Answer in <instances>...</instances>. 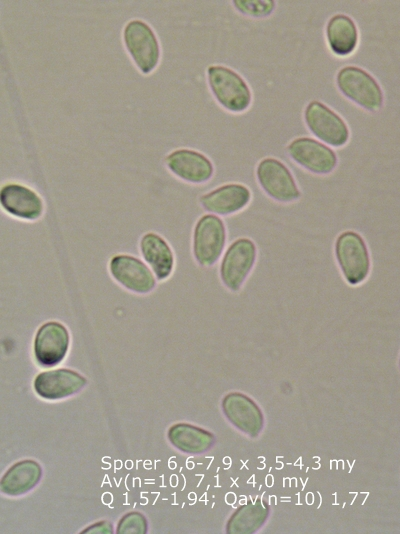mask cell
Returning a JSON list of instances; mask_svg holds the SVG:
<instances>
[{
  "label": "cell",
  "instance_id": "1",
  "mask_svg": "<svg viewBox=\"0 0 400 534\" xmlns=\"http://www.w3.org/2000/svg\"><path fill=\"white\" fill-rule=\"evenodd\" d=\"M209 88L217 102L231 112L245 111L251 104V91L246 81L234 70L223 65L207 68Z\"/></svg>",
  "mask_w": 400,
  "mask_h": 534
},
{
  "label": "cell",
  "instance_id": "2",
  "mask_svg": "<svg viewBox=\"0 0 400 534\" xmlns=\"http://www.w3.org/2000/svg\"><path fill=\"white\" fill-rule=\"evenodd\" d=\"M107 270L120 287L136 295L150 294L157 286L158 280L151 268L143 259L129 253L112 255Z\"/></svg>",
  "mask_w": 400,
  "mask_h": 534
},
{
  "label": "cell",
  "instance_id": "3",
  "mask_svg": "<svg viewBox=\"0 0 400 534\" xmlns=\"http://www.w3.org/2000/svg\"><path fill=\"white\" fill-rule=\"evenodd\" d=\"M124 46L136 67L143 73L152 72L158 65L161 51L154 30L140 19H132L123 28Z\"/></svg>",
  "mask_w": 400,
  "mask_h": 534
},
{
  "label": "cell",
  "instance_id": "4",
  "mask_svg": "<svg viewBox=\"0 0 400 534\" xmlns=\"http://www.w3.org/2000/svg\"><path fill=\"white\" fill-rule=\"evenodd\" d=\"M340 92L368 111H376L383 104V93L375 78L357 66H344L336 75Z\"/></svg>",
  "mask_w": 400,
  "mask_h": 534
},
{
  "label": "cell",
  "instance_id": "5",
  "mask_svg": "<svg viewBox=\"0 0 400 534\" xmlns=\"http://www.w3.org/2000/svg\"><path fill=\"white\" fill-rule=\"evenodd\" d=\"M226 243V228L221 218L204 214L195 223L192 233V254L202 267L213 266Z\"/></svg>",
  "mask_w": 400,
  "mask_h": 534
},
{
  "label": "cell",
  "instance_id": "6",
  "mask_svg": "<svg viewBox=\"0 0 400 534\" xmlns=\"http://www.w3.org/2000/svg\"><path fill=\"white\" fill-rule=\"evenodd\" d=\"M335 255L342 275L350 285H358L367 278L370 271L369 252L358 233H341L335 242Z\"/></svg>",
  "mask_w": 400,
  "mask_h": 534
},
{
  "label": "cell",
  "instance_id": "7",
  "mask_svg": "<svg viewBox=\"0 0 400 534\" xmlns=\"http://www.w3.org/2000/svg\"><path fill=\"white\" fill-rule=\"evenodd\" d=\"M256 246L251 239L239 238L225 251L220 263L219 275L230 291H238L251 272L256 260Z\"/></svg>",
  "mask_w": 400,
  "mask_h": 534
},
{
  "label": "cell",
  "instance_id": "8",
  "mask_svg": "<svg viewBox=\"0 0 400 534\" xmlns=\"http://www.w3.org/2000/svg\"><path fill=\"white\" fill-rule=\"evenodd\" d=\"M304 120L311 133L322 142L341 147L350 133L345 121L331 108L320 101H310L304 110Z\"/></svg>",
  "mask_w": 400,
  "mask_h": 534
},
{
  "label": "cell",
  "instance_id": "9",
  "mask_svg": "<svg viewBox=\"0 0 400 534\" xmlns=\"http://www.w3.org/2000/svg\"><path fill=\"white\" fill-rule=\"evenodd\" d=\"M257 180L263 191L279 202H291L301 195L288 168L278 159H262L256 168Z\"/></svg>",
  "mask_w": 400,
  "mask_h": 534
},
{
  "label": "cell",
  "instance_id": "10",
  "mask_svg": "<svg viewBox=\"0 0 400 534\" xmlns=\"http://www.w3.org/2000/svg\"><path fill=\"white\" fill-rule=\"evenodd\" d=\"M0 204L7 214L23 221H36L44 213V201L39 193L18 182L2 185Z\"/></svg>",
  "mask_w": 400,
  "mask_h": 534
},
{
  "label": "cell",
  "instance_id": "11",
  "mask_svg": "<svg viewBox=\"0 0 400 534\" xmlns=\"http://www.w3.org/2000/svg\"><path fill=\"white\" fill-rule=\"evenodd\" d=\"M69 344L70 335L64 324L59 321L45 322L34 337L35 359L41 366L57 365L66 357Z\"/></svg>",
  "mask_w": 400,
  "mask_h": 534
},
{
  "label": "cell",
  "instance_id": "12",
  "mask_svg": "<svg viewBox=\"0 0 400 534\" xmlns=\"http://www.w3.org/2000/svg\"><path fill=\"white\" fill-rule=\"evenodd\" d=\"M287 151L297 164L315 174H329L337 165L336 153L327 145L310 137L292 140Z\"/></svg>",
  "mask_w": 400,
  "mask_h": 534
},
{
  "label": "cell",
  "instance_id": "13",
  "mask_svg": "<svg viewBox=\"0 0 400 534\" xmlns=\"http://www.w3.org/2000/svg\"><path fill=\"white\" fill-rule=\"evenodd\" d=\"M164 163L173 175L192 184L205 183L214 173L211 160L193 149H176L166 155Z\"/></svg>",
  "mask_w": 400,
  "mask_h": 534
},
{
  "label": "cell",
  "instance_id": "14",
  "mask_svg": "<svg viewBox=\"0 0 400 534\" xmlns=\"http://www.w3.org/2000/svg\"><path fill=\"white\" fill-rule=\"evenodd\" d=\"M144 262L151 268L160 282L168 280L174 273L176 257L170 243L159 233L148 231L138 243Z\"/></svg>",
  "mask_w": 400,
  "mask_h": 534
},
{
  "label": "cell",
  "instance_id": "15",
  "mask_svg": "<svg viewBox=\"0 0 400 534\" xmlns=\"http://www.w3.org/2000/svg\"><path fill=\"white\" fill-rule=\"evenodd\" d=\"M222 409L227 419L248 436L256 437L263 429L264 416L260 408L245 394H227L223 398Z\"/></svg>",
  "mask_w": 400,
  "mask_h": 534
},
{
  "label": "cell",
  "instance_id": "16",
  "mask_svg": "<svg viewBox=\"0 0 400 534\" xmlns=\"http://www.w3.org/2000/svg\"><path fill=\"white\" fill-rule=\"evenodd\" d=\"M87 379L75 370L58 368L39 373L34 380V389L46 399L68 397L80 391Z\"/></svg>",
  "mask_w": 400,
  "mask_h": 534
},
{
  "label": "cell",
  "instance_id": "17",
  "mask_svg": "<svg viewBox=\"0 0 400 534\" xmlns=\"http://www.w3.org/2000/svg\"><path fill=\"white\" fill-rule=\"evenodd\" d=\"M251 199L250 190L243 184L221 185L199 198L201 206L217 215H230L247 206Z\"/></svg>",
  "mask_w": 400,
  "mask_h": 534
},
{
  "label": "cell",
  "instance_id": "18",
  "mask_svg": "<svg viewBox=\"0 0 400 534\" xmlns=\"http://www.w3.org/2000/svg\"><path fill=\"white\" fill-rule=\"evenodd\" d=\"M325 33L330 50L338 56L350 55L358 45L357 26L345 14L332 16L327 22Z\"/></svg>",
  "mask_w": 400,
  "mask_h": 534
},
{
  "label": "cell",
  "instance_id": "19",
  "mask_svg": "<svg viewBox=\"0 0 400 534\" xmlns=\"http://www.w3.org/2000/svg\"><path fill=\"white\" fill-rule=\"evenodd\" d=\"M41 474V466L36 461H20L3 475L0 482L1 491L12 496L26 493L39 482Z\"/></svg>",
  "mask_w": 400,
  "mask_h": 534
},
{
  "label": "cell",
  "instance_id": "20",
  "mask_svg": "<svg viewBox=\"0 0 400 534\" xmlns=\"http://www.w3.org/2000/svg\"><path fill=\"white\" fill-rule=\"evenodd\" d=\"M168 439L177 449L192 454L204 453L215 443L212 433L186 423L173 425L168 431Z\"/></svg>",
  "mask_w": 400,
  "mask_h": 534
},
{
  "label": "cell",
  "instance_id": "21",
  "mask_svg": "<svg viewBox=\"0 0 400 534\" xmlns=\"http://www.w3.org/2000/svg\"><path fill=\"white\" fill-rule=\"evenodd\" d=\"M269 516V507L261 499L239 507L229 518L226 532L229 534H251L258 531Z\"/></svg>",
  "mask_w": 400,
  "mask_h": 534
},
{
  "label": "cell",
  "instance_id": "22",
  "mask_svg": "<svg viewBox=\"0 0 400 534\" xmlns=\"http://www.w3.org/2000/svg\"><path fill=\"white\" fill-rule=\"evenodd\" d=\"M233 5L240 13L253 17L269 16L275 9L272 0H235Z\"/></svg>",
  "mask_w": 400,
  "mask_h": 534
},
{
  "label": "cell",
  "instance_id": "23",
  "mask_svg": "<svg viewBox=\"0 0 400 534\" xmlns=\"http://www.w3.org/2000/svg\"><path fill=\"white\" fill-rule=\"evenodd\" d=\"M147 531L145 517L139 512H130L124 515L118 523L119 534H143Z\"/></svg>",
  "mask_w": 400,
  "mask_h": 534
},
{
  "label": "cell",
  "instance_id": "24",
  "mask_svg": "<svg viewBox=\"0 0 400 534\" xmlns=\"http://www.w3.org/2000/svg\"><path fill=\"white\" fill-rule=\"evenodd\" d=\"M113 527L108 521H101L86 528L82 533H112Z\"/></svg>",
  "mask_w": 400,
  "mask_h": 534
}]
</instances>
